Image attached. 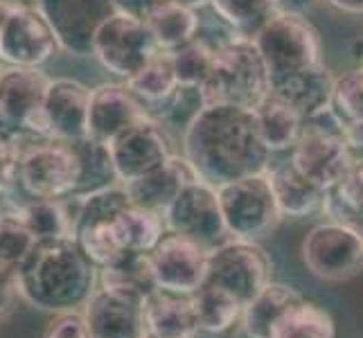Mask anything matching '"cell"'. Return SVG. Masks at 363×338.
Listing matches in <instances>:
<instances>
[{"label":"cell","mask_w":363,"mask_h":338,"mask_svg":"<svg viewBox=\"0 0 363 338\" xmlns=\"http://www.w3.org/2000/svg\"><path fill=\"white\" fill-rule=\"evenodd\" d=\"M196 176L219 187L271 167V152L262 142L253 108L206 104L183 129V154Z\"/></svg>","instance_id":"6da1fadb"},{"label":"cell","mask_w":363,"mask_h":338,"mask_svg":"<svg viewBox=\"0 0 363 338\" xmlns=\"http://www.w3.org/2000/svg\"><path fill=\"white\" fill-rule=\"evenodd\" d=\"M18 295L41 311H79L97 289V266L72 237L36 242L16 266Z\"/></svg>","instance_id":"7a4b0ae2"},{"label":"cell","mask_w":363,"mask_h":338,"mask_svg":"<svg viewBox=\"0 0 363 338\" xmlns=\"http://www.w3.org/2000/svg\"><path fill=\"white\" fill-rule=\"evenodd\" d=\"M206 104H235L255 108L271 91L269 70L253 39L233 36L215 50L212 70L201 86Z\"/></svg>","instance_id":"3957f363"},{"label":"cell","mask_w":363,"mask_h":338,"mask_svg":"<svg viewBox=\"0 0 363 338\" xmlns=\"http://www.w3.org/2000/svg\"><path fill=\"white\" fill-rule=\"evenodd\" d=\"M289 160L323 192L332 190L345 176L354 158L345 142V122L332 106L303 122V133L289 152Z\"/></svg>","instance_id":"277c9868"},{"label":"cell","mask_w":363,"mask_h":338,"mask_svg":"<svg viewBox=\"0 0 363 338\" xmlns=\"http://www.w3.org/2000/svg\"><path fill=\"white\" fill-rule=\"evenodd\" d=\"M253 43L269 70L271 84L323 61L320 34L311 21L298 11L280 9L253 36Z\"/></svg>","instance_id":"5b68a950"},{"label":"cell","mask_w":363,"mask_h":338,"mask_svg":"<svg viewBox=\"0 0 363 338\" xmlns=\"http://www.w3.org/2000/svg\"><path fill=\"white\" fill-rule=\"evenodd\" d=\"M217 198L230 240L259 242L282 221L267 171L219 185Z\"/></svg>","instance_id":"8992f818"},{"label":"cell","mask_w":363,"mask_h":338,"mask_svg":"<svg viewBox=\"0 0 363 338\" xmlns=\"http://www.w3.org/2000/svg\"><path fill=\"white\" fill-rule=\"evenodd\" d=\"M28 198H68L79 187V156L72 142L32 140L21 145L18 183Z\"/></svg>","instance_id":"52a82bcc"},{"label":"cell","mask_w":363,"mask_h":338,"mask_svg":"<svg viewBox=\"0 0 363 338\" xmlns=\"http://www.w3.org/2000/svg\"><path fill=\"white\" fill-rule=\"evenodd\" d=\"M273 261L257 242L228 240L208 253L206 280L230 293L242 307L271 282Z\"/></svg>","instance_id":"ba28073f"},{"label":"cell","mask_w":363,"mask_h":338,"mask_svg":"<svg viewBox=\"0 0 363 338\" xmlns=\"http://www.w3.org/2000/svg\"><path fill=\"white\" fill-rule=\"evenodd\" d=\"M61 52L57 34L36 7L0 5V64L41 68Z\"/></svg>","instance_id":"9c48e42d"},{"label":"cell","mask_w":363,"mask_h":338,"mask_svg":"<svg viewBox=\"0 0 363 338\" xmlns=\"http://www.w3.org/2000/svg\"><path fill=\"white\" fill-rule=\"evenodd\" d=\"M89 97L91 89L77 79H50L41 108L25 122L23 133L32 140H82L86 137Z\"/></svg>","instance_id":"30bf717a"},{"label":"cell","mask_w":363,"mask_h":338,"mask_svg":"<svg viewBox=\"0 0 363 338\" xmlns=\"http://www.w3.org/2000/svg\"><path fill=\"white\" fill-rule=\"evenodd\" d=\"M158 52V45L143 18L113 11L102 21L93 36L91 55L108 72L127 81Z\"/></svg>","instance_id":"8fae6325"},{"label":"cell","mask_w":363,"mask_h":338,"mask_svg":"<svg viewBox=\"0 0 363 338\" xmlns=\"http://www.w3.org/2000/svg\"><path fill=\"white\" fill-rule=\"evenodd\" d=\"M307 271L325 282H343L363 271V235L341 221L314 225L303 240Z\"/></svg>","instance_id":"7c38bea8"},{"label":"cell","mask_w":363,"mask_h":338,"mask_svg":"<svg viewBox=\"0 0 363 338\" xmlns=\"http://www.w3.org/2000/svg\"><path fill=\"white\" fill-rule=\"evenodd\" d=\"M162 221L167 232L187 237L206 250L230 240L219 210L217 187L201 179H194L181 187V192L162 210Z\"/></svg>","instance_id":"4fadbf2b"},{"label":"cell","mask_w":363,"mask_h":338,"mask_svg":"<svg viewBox=\"0 0 363 338\" xmlns=\"http://www.w3.org/2000/svg\"><path fill=\"white\" fill-rule=\"evenodd\" d=\"M106 147L118 183H131L140 179L162 167L174 156L172 140L167 131L162 129V122L152 116L131 124Z\"/></svg>","instance_id":"5bb4252c"},{"label":"cell","mask_w":363,"mask_h":338,"mask_svg":"<svg viewBox=\"0 0 363 338\" xmlns=\"http://www.w3.org/2000/svg\"><path fill=\"white\" fill-rule=\"evenodd\" d=\"M208 253L210 250L187 237L165 232L147 253L156 286L165 291L192 295L206 280Z\"/></svg>","instance_id":"9a60e30c"},{"label":"cell","mask_w":363,"mask_h":338,"mask_svg":"<svg viewBox=\"0 0 363 338\" xmlns=\"http://www.w3.org/2000/svg\"><path fill=\"white\" fill-rule=\"evenodd\" d=\"M34 7L50 23L61 50L77 57L91 55L97 28L116 11L113 0H36Z\"/></svg>","instance_id":"2e32d148"},{"label":"cell","mask_w":363,"mask_h":338,"mask_svg":"<svg viewBox=\"0 0 363 338\" xmlns=\"http://www.w3.org/2000/svg\"><path fill=\"white\" fill-rule=\"evenodd\" d=\"M149 113L140 104L127 84H99L89 97V116H86V137L108 145L131 124L147 118Z\"/></svg>","instance_id":"e0dca14e"},{"label":"cell","mask_w":363,"mask_h":338,"mask_svg":"<svg viewBox=\"0 0 363 338\" xmlns=\"http://www.w3.org/2000/svg\"><path fill=\"white\" fill-rule=\"evenodd\" d=\"M140 298H131L97 286L82 307L91 338H145V314Z\"/></svg>","instance_id":"ac0fdd59"},{"label":"cell","mask_w":363,"mask_h":338,"mask_svg":"<svg viewBox=\"0 0 363 338\" xmlns=\"http://www.w3.org/2000/svg\"><path fill=\"white\" fill-rule=\"evenodd\" d=\"M48 81L41 68H0V133L23 135L25 122L41 108Z\"/></svg>","instance_id":"d6986e66"},{"label":"cell","mask_w":363,"mask_h":338,"mask_svg":"<svg viewBox=\"0 0 363 338\" xmlns=\"http://www.w3.org/2000/svg\"><path fill=\"white\" fill-rule=\"evenodd\" d=\"M194 179H199V176L190 162H187L183 156L174 154L162 167L149 171L145 176L135 179L131 183H122V185H124V190H127V196L133 205L145 208V210H154L162 215V210L172 203V198L181 192V187Z\"/></svg>","instance_id":"ffe728a7"},{"label":"cell","mask_w":363,"mask_h":338,"mask_svg":"<svg viewBox=\"0 0 363 338\" xmlns=\"http://www.w3.org/2000/svg\"><path fill=\"white\" fill-rule=\"evenodd\" d=\"M147 334L160 338H196V316L192 298L165 289H154L143 303Z\"/></svg>","instance_id":"44dd1931"},{"label":"cell","mask_w":363,"mask_h":338,"mask_svg":"<svg viewBox=\"0 0 363 338\" xmlns=\"http://www.w3.org/2000/svg\"><path fill=\"white\" fill-rule=\"evenodd\" d=\"M334 74L320 61L316 66L298 70L289 77H282L271 84V93L284 99L300 118L307 120L309 116L330 106L332 99Z\"/></svg>","instance_id":"7402d4cb"},{"label":"cell","mask_w":363,"mask_h":338,"mask_svg":"<svg viewBox=\"0 0 363 338\" xmlns=\"http://www.w3.org/2000/svg\"><path fill=\"white\" fill-rule=\"evenodd\" d=\"M267 174L282 219H303L323 210L325 192L307 176H303L289 158L278 162V165H271Z\"/></svg>","instance_id":"603a6c76"},{"label":"cell","mask_w":363,"mask_h":338,"mask_svg":"<svg viewBox=\"0 0 363 338\" xmlns=\"http://www.w3.org/2000/svg\"><path fill=\"white\" fill-rule=\"evenodd\" d=\"M300 295L294 286L282 282H269L253 300H248L242 309V329L248 338H273L275 327L286 316L294 305H298Z\"/></svg>","instance_id":"cb8c5ba5"},{"label":"cell","mask_w":363,"mask_h":338,"mask_svg":"<svg viewBox=\"0 0 363 338\" xmlns=\"http://www.w3.org/2000/svg\"><path fill=\"white\" fill-rule=\"evenodd\" d=\"M257 131L262 142L267 145L271 154H282L291 152L294 145L298 142L300 133H303V118L298 113L280 99L278 95H269L253 108Z\"/></svg>","instance_id":"d4e9b609"},{"label":"cell","mask_w":363,"mask_h":338,"mask_svg":"<svg viewBox=\"0 0 363 338\" xmlns=\"http://www.w3.org/2000/svg\"><path fill=\"white\" fill-rule=\"evenodd\" d=\"M21 221L28 225L36 242L72 237L74 201L68 198H28L16 205Z\"/></svg>","instance_id":"484cf974"},{"label":"cell","mask_w":363,"mask_h":338,"mask_svg":"<svg viewBox=\"0 0 363 338\" xmlns=\"http://www.w3.org/2000/svg\"><path fill=\"white\" fill-rule=\"evenodd\" d=\"M145 23L158 50H165V52H174V50L190 43L199 32V25H201L194 9L174 3V0H162L154 11H149Z\"/></svg>","instance_id":"4316f807"},{"label":"cell","mask_w":363,"mask_h":338,"mask_svg":"<svg viewBox=\"0 0 363 338\" xmlns=\"http://www.w3.org/2000/svg\"><path fill=\"white\" fill-rule=\"evenodd\" d=\"M97 286L140 300L158 289L147 253H124L116 261L97 269Z\"/></svg>","instance_id":"83f0119b"},{"label":"cell","mask_w":363,"mask_h":338,"mask_svg":"<svg viewBox=\"0 0 363 338\" xmlns=\"http://www.w3.org/2000/svg\"><path fill=\"white\" fill-rule=\"evenodd\" d=\"M323 212L363 235V158H354L345 176L325 192Z\"/></svg>","instance_id":"f1b7e54d"},{"label":"cell","mask_w":363,"mask_h":338,"mask_svg":"<svg viewBox=\"0 0 363 338\" xmlns=\"http://www.w3.org/2000/svg\"><path fill=\"white\" fill-rule=\"evenodd\" d=\"M124 84H127L129 91L140 99V104L145 108L160 106L162 102H167L169 95L177 91V86H179L177 72H174V64H172V55L165 52V50H158V52Z\"/></svg>","instance_id":"f546056e"},{"label":"cell","mask_w":363,"mask_h":338,"mask_svg":"<svg viewBox=\"0 0 363 338\" xmlns=\"http://www.w3.org/2000/svg\"><path fill=\"white\" fill-rule=\"evenodd\" d=\"M113 225L124 253H149L167 232L160 212L138 208L133 203L120 212Z\"/></svg>","instance_id":"4dcf8cb0"},{"label":"cell","mask_w":363,"mask_h":338,"mask_svg":"<svg viewBox=\"0 0 363 338\" xmlns=\"http://www.w3.org/2000/svg\"><path fill=\"white\" fill-rule=\"evenodd\" d=\"M190 298H192L199 334L228 332L240 320L244 309L230 293L221 291L212 284H201Z\"/></svg>","instance_id":"1f68e13d"},{"label":"cell","mask_w":363,"mask_h":338,"mask_svg":"<svg viewBox=\"0 0 363 338\" xmlns=\"http://www.w3.org/2000/svg\"><path fill=\"white\" fill-rule=\"evenodd\" d=\"M210 5L217 18L242 39H253L280 11L278 0H210Z\"/></svg>","instance_id":"d6a6232c"},{"label":"cell","mask_w":363,"mask_h":338,"mask_svg":"<svg viewBox=\"0 0 363 338\" xmlns=\"http://www.w3.org/2000/svg\"><path fill=\"white\" fill-rule=\"evenodd\" d=\"M273 338H336V325L328 309L300 300L275 327Z\"/></svg>","instance_id":"836d02e7"},{"label":"cell","mask_w":363,"mask_h":338,"mask_svg":"<svg viewBox=\"0 0 363 338\" xmlns=\"http://www.w3.org/2000/svg\"><path fill=\"white\" fill-rule=\"evenodd\" d=\"M172 55V64L174 72H177V79L183 86H203L208 74L212 70V59H215V50L201 39H194L190 43H185L183 47L174 50Z\"/></svg>","instance_id":"e575fe53"},{"label":"cell","mask_w":363,"mask_h":338,"mask_svg":"<svg viewBox=\"0 0 363 338\" xmlns=\"http://www.w3.org/2000/svg\"><path fill=\"white\" fill-rule=\"evenodd\" d=\"M330 106L345 124L363 120V66L336 74Z\"/></svg>","instance_id":"d590c367"},{"label":"cell","mask_w":363,"mask_h":338,"mask_svg":"<svg viewBox=\"0 0 363 338\" xmlns=\"http://www.w3.org/2000/svg\"><path fill=\"white\" fill-rule=\"evenodd\" d=\"M36 240L16 212V205L0 212V261L16 269L30 255Z\"/></svg>","instance_id":"8d00e7d4"},{"label":"cell","mask_w":363,"mask_h":338,"mask_svg":"<svg viewBox=\"0 0 363 338\" xmlns=\"http://www.w3.org/2000/svg\"><path fill=\"white\" fill-rule=\"evenodd\" d=\"M206 106V95L201 86H183L179 84L177 91L169 95L167 102H162L160 108V120L169 127H187L199 111Z\"/></svg>","instance_id":"74e56055"},{"label":"cell","mask_w":363,"mask_h":338,"mask_svg":"<svg viewBox=\"0 0 363 338\" xmlns=\"http://www.w3.org/2000/svg\"><path fill=\"white\" fill-rule=\"evenodd\" d=\"M21 145L14 135L0 133V198H5L18 183Z\"/></svg>","instance_id":"f35d334b"},{"label":"cell","mask_w":363,"mask_h":338,"mask_svg":"<svg viewBox=\"0 0 363 338\" xmlns=\"http://www.w3.org/2000/svg\"><path fill=\"white\" fill-rule=\"evenodd\" d=\"M43 338H91L86 320L79 311H61L48 325Z\"/></svg>","instance_id":"ab89813d"},{"label":"cell","mask_w":363,"mask_h":338,"mask_svg":"<svg viewBox=\"0 0 363 338\" xmlns=\"http://www.w3.org/2000/svg\"><path fill=\"white\" fill-rule=\"evenodd\" d=\"M18 295V286H16V269H11L5 261H0V320H3L14 298Z\"/></svg>","instance_id":"60d3db41"},{"label":"cell","mask_w":363,"mask_h":338,"mask_svg":"<svg viewBox=\"0 0 363 338\" xmlns=\"http://www.w3.org/2000/svg\"><path fill=\"white\" fill-rule=\"evenodd\" d=\"M345 142L352 158H363V120L345 124Z\"/></svg>","instance_id":"b9f144b4"},{"label":"cell","mask_w":363,"mask_h":338,"mask_svg":"<svg viewBox=\"0 0 363 338\" xmlns=\"http://www.w3.org/2000/svg\"><path fill=\"white\" fill-rule=\"evenodd\" d=\"M330 7L350 16H363V0H325Z\"/></svg>","instance_id":"7bdbcfd3"},{"label":"cell","mask_w":363,"mask_h":338,"mask_svg":"<svg viewBox=\"0 0 363 338\" xmlns=\"http://www.w3.org/2000/svg\"><path fill=\"white\" fill-rule=\"evenodd\" d=\"M280 9L284 11H298V14H305L307 9L316 5V0H278Z\"/></svg>","instance_id":"ee69618b"},{"label":"cell","mask_w":363,"mask_h":338,"mask_svg":"<svg viewBox=\"0 0 363 338\" xmlns=\"http://www.w3.org/2000/svg\"><path fill=\"white\" fill-rule=\"evenodd\" d=\"M352 55L357 59V64L363 66V36H359V39L352 43Z\"/></svg>","instance_id":"f6af8a7d"},{"label":"cell","mask_w":363,"mask_h":338,"mask_svg":"<svg viewBox=\"0 0 363 338\" xmlns=\"http://www.w3.org/2000/svg\"><path fill=\"white\" fill-rule=\"evenodd\" d=\"M174 3H179V5H185V7H190V9H199V7H203L206 3H210V0H174Z\"/></svg>","instance_id":"bcb514c9"},{"label":"cell","mask_w":363,"mask_h":338,"mask_svg":"<svg viewBox=\"0 0 363 338\" xmlns=\"http://www.w3.org/2000/svg\"><path fill=\"white\" fill-rule=\"evenodd\" d=\"M145 338H160V336H154V334H147Z\"/></svg>","instance_id":"7dc6e473"},{"label":"cell","mask_w":363,"mask_h":338,"mask_svg":"<svg viewBox=\"0 0 363 338\" xmlns=\"http://www.w3.org/2000/svg\"><path fill=\"white\" fill-rule=\"evenodd\" d=\"M0 5H3V0H0Z\"/></svg>","instance_id":"c3c4849f"},{"label":"cell","mask_w":363,"mask_h":338,"mask_svg":"<svg viewBox=\"0 0 363 338\" xmlns=\"http://www.w3.org/2000/svg\"><path fill=\"white\" fill-rule=\"evenodd\" d=\"M0 212H3V208H0Z\"/></svg>","instance_id":"681fc988"}]
</instances>
